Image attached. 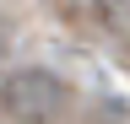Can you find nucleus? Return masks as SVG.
Segmentation results:
<instances>
[{"label":"nucleus","mask_w":130,"mask_h":124,"mask_svg":"<svg viewBox=\"0 0 130 124\" xmlns=\"http://www.w3.org/2000/svg\"><path fill=\"white\" fill-rule=\"evenodd\" d=\"M65 103H71V86L60 81L54 70H11L6 81H0V108L16 119V124H54L65 113Z\"/></svg>","instance_id":"obj_1"},{"label":"nucleus","mask_w":130,"mask_h":124,"mask_svg":"<svg viewBox=\"0 0 130 124\" xmlns=\"http://www.w3.org/2000/svg\"><path fill=\"white\" fill-rule=\"evenodd\" d=\"M0 49H6V33H0Z\"/></svg>","instance_id":"obj_2"}]
</instances>
